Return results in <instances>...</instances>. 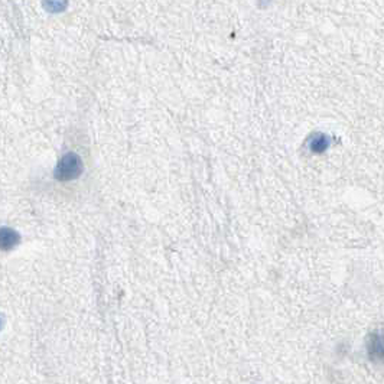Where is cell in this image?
<instances>
[{
	"label": "cell",
	"instance_id": "obj_3",
	"mask_svg": "<svg viewBox=\"0 0 384 384\" xmlns=\"http://www.w3.org/2000/svg\"><path fill=\"white\" fill-rule=\"evenodd\" d=\"M328 148V139H326L325 134H318L313 137L312 143H310V149L316 153L319 152H324L325 149Z\"/></svg>",
	"mask_w": 384,
	"mask_h": 384
},
{
	"label": "cell",
	"instance_id": "obj_2",
	"mask_svg": "<svg viewBox=\"0 0 384 384\" xmlns=\"http://www.w3.org/2000/svg\"><path fill=\"white\" fill-rule=\"evenodd\" d=\"M68 4V0H44V7L51 13L62 12Z\"/></svg>",
	"mask_w": 384,
	"mask_h": 384
},
{
	"label": "cell",
	"instance_id": "obj_4",
	"mask_svg": "<svg viewBox=\"0 0 384 384\" xmlns=\"http://www.w3.org/2000/svg\"><path fill=\"white\" fill-rule=\"evenodd\" d=\"M370 353L379 354V357H380V358L383 357V345H382V338H377V337H374V340H371V348H370Z\"/></svg>",
	"mask_w": 384,
	"mask_h": 384
},
{
	"label": "cell",
	"instance_id": "obj_1",
	"mask_svg": "<svg viewBox=\"0 0 384 384\" xmlns=\"http://www.w3.org/2000/svg\"><path fill=\"white\" fill-rule=\"evenodd\" d=\"M81 174V161L73 153L67 155L58 166L57 175L59 179H73Z\"/></svg>",
	"mask_w": 384,
	"mask_h": 384
}]
</instances>
